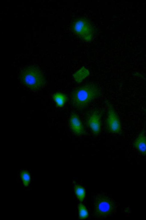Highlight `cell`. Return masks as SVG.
<instances>
[{"mask_svg": "<svg viewBox=\"0 0 146 220\" xmlns=\"http://www.w3.org/2000/svg\"><path fill=\"white\" fill-rule=\"evenodd\" d=\"M19 78L23 85L32 91H39L45 85L43 73L41 69L36 66H27L21 68Z\"/></svg>", "mask_w": 146, "mask_h": 220, "instance_id": "obj_1", "label": "cell"}, {"mask_svg": "<svg viewBox=\"0 0 146 220\" xmlns=\"http://www.w3.org/2000/svg\"><path fill=\"white\" fill-rule=\"evenodd\" d=\"M100 94V89L94 84H88L78 87L72 93V105L78 110H83L92 100L99 97Z\"/></svg>", "mask_w": 146, "mask_h": 220, "instance_id": "obj_2", "label": "cell"}, {"mask_svg": "<svg viewBox=\"0 0 146 220\" xmlns=\"http://www.w3.org/2000/svg\"><path fill=\"white\" fill-rule=\"evenodd\" d=\"M116 202L108 196L98 194L94 202L95 216L99 218H106L116 212Z\"/></svg>", "mask_w": 146, "mask_h": 220, "instance_id": "obj_3", "label": "cell"}, {"mask_svg": "<svg viewBox=\"0 0 146 220\" xmlns=\"http://www.w3.org/2000/svg\"><path fill=\"white\" fill-rule=\"evenodd\" d=\"M106 124L108 131L112 133H117L121 131V126L118 117L113 107L108 106Z\"/></svg>", "mask_w": 146, "mask_h": 220, "instance_id": "obj_4", "label": "cell"}, {"mask_svg": "<svg viewBox=\"0 0 146 220\" xmlns=\"http://www.w3.org/2000/svg\"><path fill=\"white\" fill-rule=\"evenodd\" d=\"M87 122L88 126L94 134L98 135L100 133L101 127L100 115L98 111H95L90 114Z\"/></svg>", "mask_w": 146, "mask_h": 220, "instance_id": "obj_5", "label": "cell"}, {"mask_svg": "<svg viewBox=\"0 0 146 220\" xmlns=\"http://www.w3.org/2000/svg\"><path fill=\"white\" fill-rule=\"evenodd\" d=\"M69 125L72 132L75 135L80 136L84 133V129L82 123L77 114L72 113L69 119Z\"/></svg>", "mask_w": 146, "mask_h": 220, "instance_id": "obj_6", "label": "cell"}, {"mask_svg": "<svg viewBox=\"0 0 146 220\" xmlns=\"http://www.w3.org/2000/svg\"><path fill=\"white\" fill-rule=\"evenodd\" d=\"M75 31L79 35H81L82 37L85 38V39H90L91 33V29L88 23H86L85 21H78L74 28Z\"/></svg>", "mask_w": 146, "mask_h": 220, "instance_id": "obj_7", "label": "cell"}, {"mask_svg": "<svg viewBox=\"0 0 146 220\" xmlns=\"http://www.w3.org/2000/svg\"><path fill=\"white\" fill-rule=\"evenodd\" d=\"M133 145L141 154L146 156V137L144 132L139 134L133 143Z\"/></svg>", "mask_w": 146, "mask_h": 220, "instance_id": "obj_8", "label": "cell"}, {"mask_svg": "<svg viewBox=\"0 0 146 220\" xmlns=\"http://www.w3.org/2000/svg\"><path fill=\"white\" fill-rule=\"evenodd\" d=\"M89 74L88 70L83 67L74 73L73 76L75 81L79 83L81 82Z\"/></svg>", "mask_w": 146, "mask_h": 220, "instance_id": "obj_9", "label": "cell"}, {"mask_svg": "<svg viewBox=\"0 0 146 220\" xmlns=\"http://www.w3.org/2000/svg\"><path fill=\"white\" fill-rule=\"evenodd\" d=\"M53 98L57 106L62 107L67 100V98L64 94L60 93H57L53 95Z\"/></svg>", "mask_w": 146, "mask_h": 220, "instance_id": "obj_10", "label": "cell"}, {"mask_svg": "<svg viewBox=\"0 0 146 220\" xmlns=\"http://www.w3.org/2000/svg\"><path fill=\"white\" fill-rule=\"evenodd\" d=\"M74 189L75 193L78 199L80 201H82L85 196V190L82 186L76 184L74 181Z\"/></svg>", "mask_w": 146, "mask_h": 220, "instance_id": "obj_11", "label": "cell"}, {"mask_svg": "<svg viewBox=\"0 0 146 220\" xmlns=\"http://www.w3.org/2000/svg\"><path fill=\"white\" fill-rule=\"evenodd\" d=\"M21 175L24 186L27 187L30 183L31 179L29 173L27 170H21Z\"/></svg>", "mask_w": 146, "mask_h": 220, "instance_id": "obj_12", "label": "cell"}, {"mask_svg": "<svg viewBox=\"0 0 146 220\" xmlns=\"http://www.w3.org/2000/svg\"><path fill=\"white\" fill-rule=\"evenodd\" d=\"M78 208L79 212V217L80 219H85L88 216V212L85 206L82 204L78 205Z\"/></svg>", "mask_w": 146, "mask_h": 220, "instance_id": "obj_13", "label": "cell"}]
</instances>
